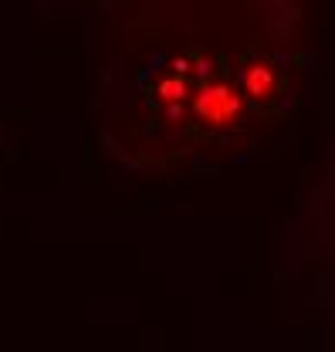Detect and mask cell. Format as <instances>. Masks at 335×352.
Returning a JSON list of instances; mask_svg holds the SVG:
<instances>
[{
    "label": "cell",
    "mask_w": 335,
    "mask_h": 352,
    "mask_svg": "<svg viewBox=\"0 0 335 352\" xmlns=\"http://www.w3.org/2000/svg\"><path fill=\"white\" fill-rule=\"evenodd\" d=\"M193 109L210 126H227L241 112V95H234L227 85H207V88H200Z\"/></svg>",
    "instance_id": "obj_1"
},
{
    "label": "cell",
    "mask_w": 335,
    "mask_h": 352,
    "mask_svg": "<svg viewBox=\"0 0 335 352\" xmlns=\"http://www.w3.org/2000/svg\"><path fill=\"white\" fill-rule=\"evenodd\" d=\"M244 88H248V95H254V98H264L274 88V72L268 65H254V68H248V75H244Z\"/></svg>",
    "instance_id": "obj_2"
},
{
    "label": "cell",
    "mask_w": 335,
    "mask_h": 352,
    "mask_svg": "<svg viewBox=\"0 0 335 352\" xmlns=\"http://www.w3.org/2000/svg\"><path fill=\"white\" fill-rule=\"evenodd\" d=\"M160 95H163V98H169V102L183 98V95H186V85H183V78H166V82H160Z\"/></svg>",
    "instance_id": "obj_3"
},
{
    "label": "cell",
    "mask_w": 335,
    "mask_h": 352,
    "mask_svg": "<svg viewBox=\"0 0 335 352\" xmlns=\"http://www.w3.org/2000/svg\"><path fill=\"white\" fill-rule=\"evenodd\" d=\"M173 68H176V72H180V75H183V72H186V68H190V61H186V58H176V61H173Z\"/></svg>",
    "instance_id": "obj_4"
}]
</instances>
